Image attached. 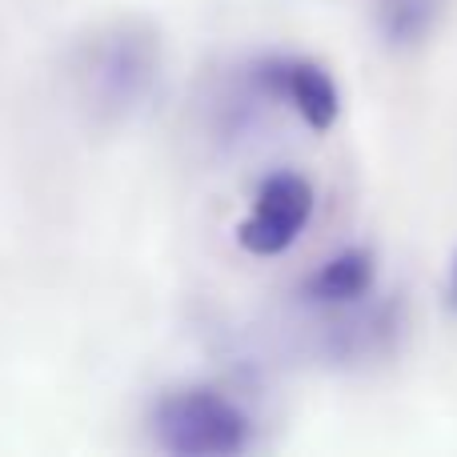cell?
Here are the masks:
<instances>
[{
    "mask_svg": "<svg viewBox=\"0 0 457 457\" xmlns=\"http://www.w3.org/2000/svg\"><path fill=\"white\" fill-rule=\"evenodd\" d=\"M72 80L80 101L93 112L120 117L145 96L153 80V45L133 24H109L96 29L77 45L72 56Z\"/></svg>",
    "mask_w": 457,
    "mask_h": 457,
    "instance_id": "cell-1",
    "label": "cell"
}]
</instances>
